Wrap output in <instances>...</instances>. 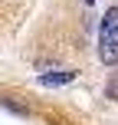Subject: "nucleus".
<instances>
[{
    "instance_id": "nucleus-1",
    "label": "nucleus",
    "mask_w": 118,
    "mask_h": 125,
    "mask_svg": "<svg viewBox=\"0 0 118 125\" xmlns=\"http://www.w3.org/2000/svg\"><path fill=\"white\" fill-rule=\"evenodd\" d=\"M99 59L105 66L118 62V7H108L102 17V30H99Z\"/></svg>"
},
{
    "instance_id": "nucleus-2",
    "label": "nucleus",
    "mask_w": 118,
    "mask_h": 125,
    "mask_svg": "<svg viewBox=\"0 0 118 125\" xmlns=\"http://www.w3.org/2000/svg\"><path fill=\"white\" fill-rule=\"evenodd\" d=\"M75 79V69H56V73H39V86L46 89H56V86H69V82Z\"/></svg>"
},
{
    "instance_id": "nucleus-3",
    "label": "nucleus",
    "mask_w": 118,
    "mask_h": 125,
    "mask_svg": "<svg viewBox=\"0 0 118 125\" xmlns=\"http://www.w3.org/2000/svg\"><path fill=\"white\" fill-rule=\"evenodd\" d=\"M105 99L118 102V73H112V76H108V82H105Z\"/></svg>"
},
{
    "instance_id": "nucleus-4",
    "label": "nucleus",
    "mask_w": 118,
    "mask_h": 125,
    "mask_svg": "<svg viewBox=\"0 0 118 125\" xmlns=\"http://www.w3.org/2000/svg\"><path fill=\"white\" fill-rule=\"evenodd\" d=\"M3 109H10V112H17V115H30V109L20 105V102H13V99H3Z\"/></svg>"
}]
</instances>
